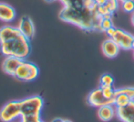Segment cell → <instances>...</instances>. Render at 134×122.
I'll return each instance as SVG.
<instances>
[{"instance_id":"18","label":"cell","mask_w":134,"mask_h":122,"mask_svg":"<svg viewBox=\"0 0 134 122\" xmlns=\"http://www.w3.org/2000/svg\"><path fill=\"white\" fill-rule=\"evenodd\" d=\"M114 78L109 74H105L100 78V86H108V85H113Z\"/></svg>"},{"instance_id":"22","label":"cell","mask_w":134,"mask_h":122,"mask_svg":"<svg viewBox=\"0 0 134 122\" xmlns=\"http://www.w3.org/2000/svg\"><path fill=\"white\" fill-rule=\"evenodd\" d=\"M20 122H43L41 120V118H20Z\"/></svg>"},{"instance_id":"2","label":"cell","mask_w":134,"mask_h":122,"mask_svg":"<svg viewBox=\"0 0 134 122\" xmlns=\"http://www.w3.org/2000/svg\"><path fill=\"white\" fill-rule=\"evenodd\" d=\"M59 18L64 22L75 25L86 31H100L102 17L97 13L96 5L78 8L63 6Z\"/></svg>"},{"instance_id":"25","label":"cell","mask_w":134,"mask_h":122,"mask_svg":"<svg viewBox=\"0 0 134 122\" xmlns=\"http://www.w3.org/2000/svg\"><path fill=\"white\" fill-rule=\"evenodd\" d=\"M47 3H52V2H55V1H57V0H45Z\"/></svg>"},{"instance_id":"13","label":"cell","mask_w":134,"mask_h":122,"mask_svg":"<svg viewBox=\"0 0 134 122\" xmlns=\"http://www.w3.org/2000/svg\"><path fill=\"white\" fill-rule=\"evenodd\" d=\"M97 116L103 122H108L116 116V107L114 105H106L98 107Z\"/></svg>"},{"instance_id":"14","label":"cell","mask_w":134,"mask_h":122,"mask_svg":"<svg viewBox=\"0 0 134 122\" xmlns=\"http://www.w3.org/2000/svg\"><path fill=\"white\" fill-rule=\"evenodd\" d=\"M66 7H93L95 6L94 0H60Z\"/></svg>"},{"instance_id":"20","label":"cell","mask_w":134,"mask_h":122,"mask_svg":"<svg viewBox=\"0 0 134 122\" xmlns=\"http://www.w3.org/2000/svg\"><path fill=\"white\" fill-rule=\"evenodd\" d=\"M116 93H123L130 96L131 99L134 98V87H123V88L116 89Z\"/></svg>"},{"instance_id":"10","label":"cell","mask_w":134,"mask_h":122,"mask_svg":"<svg viewBox=\"0 0 134 122\" xmlns=\"http://www.w3.org/2000/svg\"><path fill=\"white\" fill-rule=\"evenodd\" d=\"M102 52L106 57L108 58H115L118 56V54L119 53V51L121 50L119 48V46L117 44L115 41L111 38H108V39L105 40L104 42L102 43Z\"/></svg>"},{"instance_id":"7","label":"cell","mask_w":134,"mask_h":122,"mask_svg":"<svg viewBox=\"0 0 134 122\" xmlns=\"http://www.w3.org/2000/svg\"><path fill=\"white\" fill-rule=\"evenodd\" d=\"M87 103L89 106L97 107V108L102 107V106L113 105V102L106 98L100 86L90 92V94L87 96Z\"/></svg>"},{"instance_id":"3","label":"cell","mask_w":134,"mask_h":122,"mask_svg":"<svg viewBox=\"0 0 134 122\" xmlns=\"http://www.w3.org/2000/svg\"><path fill=\"white\" fill-rule=\"evenodd\" d=\"M44 102L41 96H32L26 97L20 101L21 116L20 118H41V110Z\"/></svg>"},{"instance_id":"12","label":"cell","mask_w":134,"mask_h":122,"mask_svg":"<svg viewBox=\"0 0 134 122\" xmlns=\"http://www.w3.org/2000/svg\"><path fill=\"white\" fill-rule=\"evenodd\" d=\"M16 18V10L13 7L7 3L0 2V20L4 22H11Z\"/></svg>"},{"instance_id":"17","label":"cell","mask_w":134,"mask_h":122,"mask_svg":"<svg viewBox=\"0 0 134 122\" xmlns=\"http://www.w3.org/2000/svg\"><path fill=\"white\" fill-rule=\"evenodd\" d=\"M113 27V21H112V16H106L102 18L100 23V31L105 32L107 30Z\"/></svg>"},{"instance_id":"24","label":"cell","mask_w":134,"mask_h":122,"mask_svg":"<svg viewBox=\"0 0 134 122\" xmlns=\"http://www.w3.org/2000/svg\"><path fill=\"white\" fill-rule=\"evenodd\" d=\"M52 122H63V118H54Z\"/></svg>"},{"instance_id":"1","label":"cell","mask_w":134,"mask_h":122,"mask_svg":"<svg viewBox=\"0 0 134 122\" xmlns=\"http://www.w3.org/2000/svg\"><path fill=\"white\" fill-rule=\"evenodd\" d=\"M0 52L3 55L26 60L31 52L29 40L18 27L6 25L0 28Z\"/></svg>"},{"instance_id":"15","label":"cell","mask_w":134,"mask_h":122,"mask_svg":"<svg viewBox=\"0 0 134 122\" xmlns=\"http://www.w3.org/2000/svg\"><path fill=\"white\" fill-rule=\"evenodd\" d=\"M131 100H132L131 98L129 96H127L126 94L115 92V98H114L113 105L115 106L116 107H124V106L128 105Z\"/></svg>"},{"instance_id":"21","label":"cell","mask_w":134,"mask_h":122,"mask_svg":"<svg viewBox=\"0 0 134 122\" xmlns=\"http://www.w3.org/2000/svg\"><path fill=\"white\" fill-rule=\"evenodd\" d=\"M116 30H117V28H115V27H111V28H109L108 30H107L106 31V34L108 36L109 38H112L113 37V35L115 34V32H116Z\"/></svg>"},{"instance_id":"23","label":"cell","mask_w":134,"mask_h":122,"mask_svg":"<svg viewBox=\"0 0 134 122\" xmlns=\"http://www.w3.org/2000/svg\"><path fill=\"white\" fill-rule=\"evenodd\" d=\"M130 21H131V24H132V26L134 27V11L131 13V19H130Z\"/></svg>"},{"instance_id":"28","label":"cell","mask_w":134,"mask_h":122,"mask_svg":"<svg viewBox=\"0 0 134 122\" xmlns=\"http://www.w3.org/2000/svg\"><path fill=\"white\" fill-rule=\"evenodd\" d=\"M124 1H127V0H119V3H122V2H124Z\"/></svg>"},{"instance_id":"26","label":"cell","mask_w":134,"mask_h":122,"mask_svg":"<svg viewBox=\"0 0 134 122\" xmlns=\"http://www.w3.org/2000/svg\"><path fill=\"white\" fill-rule=\"evenodd\" d=\"M63 122H73V121H71L69 119H63Z\"/></svg>"},{"instance_id":"16","label":"cell","mask_w":134,"mask_h":122,"mask_svg":"<svg viewBox=\"0 0 134 122\" xmlns=\"http://www.w3.org/2000/svg\"><path fill=\"white\" fill-rule=\"evenodd\" d=\"M103 91V94L108 98V100L113 102L114 104V98H115V92L116 89L113 87V85H108V86H100Z\"/></svg>"},{"instance_id":"4","label":"cell","mask_w":134,"mask_h":122,"mask_svg":"<svg viewBox=\"0 0 134 122\" xmlns=\"http://www.w3.org/2000/svg\"><path fill=\"white\" fill-rule=\"evenodd\" d=\"M39 67L31 62L22 60L19 66L18 67L14 77L22 82H31L37 79L39 76Z\"/></svg>"},{"instance_id":"29","label":"cell","mask_w":134,"mask_h":122,"mask_svg":"<svg viewBox=\"0 0 134 122\" xmlns=\"http://www.w3.org/2000/svg\"><path fill=\"white\" fill-rule=\"evenodd\" d=\"M133 57H134V50H133Z\"/></svg>"},{"instance_id":"5","label":"cell","mask_w":134,"mask_h":122,"mask_svg":"<svg viewBox=\"0 0 134 122\" xmlns=\"http://www.w3.org/2000/svg\"><path fill=\"white\" fill-rule=\"evenodd\" d=\"M20 116V101H10L0 109V120L2 122H13Z\"/></svg>"},{"instance_id":"8","label":"cell","mask_w":134,"mask_h":122,"mask_svg":"<svg viewBox=\"0 0 134 122\" xmlns=\"http://www.w3.org/2000/svg\"><path fill=\"white\" fill-rule=\"evenodd\" d=\"M116 116L122 122H134V100L121 107H116Z\"/></svg>"},{"instance_id":"11","label":"cell","mask_w":134,"mask_h":122,"mask_svg":"<svg viewBox=\"0 0 134 122\" xmlns=\"http://www.w3.org/2000/svg\"><path fill=\"white\" fill-rule=\"evenodd\" d=\"M22 60L14 56H7L2 63V70L8 75L14 76Z\"/></svg>"},{"instance_id":"30","label":"cell","mask_w":134,"mask_h":122,"mask_svg":"<svg viewBox=\"0 0 134 122\" xmlns=\"http://www.w3.org/2000/svg\"><path fill=\"white\" fill-rule=\"evenodd\" d=\"M13 122H14V121H13Z\"/></svg>"},{"instance_id":"6","label":"cell","mask_w":134,"mask_h":122,"mask_svg":"<svg viewBox=\"0 0 134 122\" xmlns=\"http://www.w3.org/2000/svg\"><path fill=\"white\" fill-rule=\"evenodd\" d=\"M111 39H113L117 42L121 50H132V41L134 40V36L132 34L120 29H117Z\"/></svg>"},{"instance_id":"27","label":"cell","mask_w":134,"mask_h":122,"mask_svg":"<svg viewBox=\"0 0 134 122\" xmlns=\"http://www.w3.org/2000/svg\"><path fill=\"white\" fill-rule=\"evenodd\" d=\"M132 50H134V40H133V41H132Z\"/></svg>"},{"instance_id":"9","label":"cell","mask_w":134,"mask_h":122,"mask_svg":"<svg viewBox=\"0 0 134 122\" xmlns=\"http://www.w3.org/2000/svg\"><path fill=\"white\" fill-rule=\"evenodd\" d=\"M18 28L29 40L33 39L35 36V25L33 20L29 16H23L21 18Z\"/></svg>"},{"instance_id":"19","label":"cell","mask_w":134,"mask_h":122,"mask_svg":"<svg viewBox=\"0 0 134 122\" xmlns=\"http://www.w3.org/2000/svg\"><path fill=\"white\" fill-rule=\"evenodd\" d=\"M121 8L127 13H132L134 11V0H127L121 3Z\"/></svg>"}]
</instances>
